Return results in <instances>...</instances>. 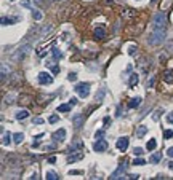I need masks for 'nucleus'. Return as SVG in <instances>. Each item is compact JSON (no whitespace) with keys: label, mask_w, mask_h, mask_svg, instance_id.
Returning a JSON list of instances; mask_svg holds the SVG:
<instances>
[{"label":"nucleus","mask_w":173,"mask_h":180,"mask_svg":"<svg viewBox=\"0 0 173 180\" xmlns=\"http://www.w3.org/2000/svg\"><path fill=\"white\" fill-rule=\"evenodd\" d=\"M165 40V29H159V27H154V30L151 32V35L148 38L149 45L152 46H157V45H162V42Z\"/></svg>","instance_id":"f257e3e1"},{"label":"nucleus","mask_w":173,"mask_h":180,"mask_svg":"<svg viewBox=\"0 0 173 180\" xmlns=\"http://www.w3.org/2000/svg\"><path fill=\"white\" fill-rule=\"evenodd\" d=\"M90 86H91L90 83H85V81H83V83H77L75 88H74V91L79 94L82 99H85V97H88V94H90Z\"/></svg>","instance_id":"f03ea898"},{"label":"nucleus","mask_w":173,"mask_h":180,"mask_svg":"<svg viewBox=\"0 0 173 180\" xmlns=\"http://www.w3.org/2000/svg\"><path fill=\"white\" fill-rule=\"evenodd\" d=\"M152 22H154V27H159V29H164V27H165V24H167V14L164 13V11H159V13L154 16Z\"/></svg>","instance_id":"7ed1b4c3"},{"label":"nucleus","mask_w":173,"mask_h":180,"mask_svg":"<svg viewBox=\"0 0 173 180\" xmlns=\"http://www.w3.org/2000/svg\"><path fill=\"white\" fill-rule=\"evenodd\" d=\"M125 171H127V163L124 161V163H120V166L117 167V171H115V172H112V174H111V178H112V180H117V178H124V174H125Z\"/></svg>","instance_id":"20e7f679"},{"label":"nucleus","mask_w":173,"mask_h":180,"mask_svg":"<svg viewBox=\"0 0 173 180\" xmlns=\"http://www.w3.org/2000/svg\"><path fill=\"white\" fill-rule=\"evenodd\" d=\"M93 150L96 151V153H103V151L108 150V142H106L104 139H98L96 142L93 144Z\"/></svg>","instance_id":"39448f33"},{"label":"nucleus","mask_w":173,"mask_h":180,"mask_svg":"<svg viewBox=\"0 0 173 180\" xmlns=\"http://www.w3.org/2000/svg\"><path fill=\"white\" fill-rule=\"evenodd\" d=\"M29 51H31V45H24L23 48H19L18 51L15 53L13 59H15V61H19V59H23L26 54H29Z\"/></svg>","instance_id":"423d86ee"},{"label":"nucleus","mask_w":173,"mask_h":180,"mask_svg":"<svg viewBox=\"0 0 173 180\" xmlns=\"http://www.w3.org/2000/svg\"><path fill=\"white\" fill-rule=\"evenodd\" d=\"M38 83H40V85H52L53 77L50 75L48 72H40V74H38Z\"/></svg>","instance_id":"0eeeda50"},{"label":"nucleus","mask_w":173,"mask_h":180,"mask_svg":"<svg viewBox=\"0 0 173 180\" xmlns=\"http://www.w3.org/2000/svg\"><path fill=\"white\" fill-rule=\"evenodd\" d=\"M52 139H53V142H55V144L63 142V140L66 139V129H64V128H61V129H58V131H55V132H53V136H52Z\"/></svg>","instance_id":"6e6552de"},{"label":"nucleus","mask_w":173,"mask_h":180,"mask_svg":"<svg viewBox=\"0 0 173 180\" xmlns=\"http://www.w3.org/2000/svg\"><path fill=\"white\" fill-rule=\"evenodd\" d=\"M128 144H130V139H128V137H120V139H117L115 147H117L119 151H125L128 148Z\"/></svg>","instance_id":"1a4fd4ad"},{"label":"nucleus","mask_w":173,"mask_h":180,"mask_svg":"<svg viewBox=\"0 0 173 180\" xmlns=\"http://www.w3.org/2000/svg\"><path fill=\"white\" fill-rule=\"evenodd\" d=\"M146 132H148V126H144V125H139L135 129V134H136L138 139H143L144 136H146Z\"/></svg>","instance_id":"9d476101"},{"label":"nucleus","mask_w":173,"mask_h":180,"mask_svg":"<svg viewBox=\"0 0 173 180\" xmlns=\"http://www.w3.org/2000/svg\"><path fill=\"white\" fill-rule=\"evenodd\" d=\"M141 105V97H131L128 100V109H136Z\"/></svg>","instance_id":"9b49d317"},{"label":"nucleus","mask_w":173,"mask_h":180,"mask_svg":"<svg viewBox=\"0 0 173 180\" xmlns=\"http://www.w3.org/2000/svg\"><path fill=\"white\" fill-rule=\"evenodd\" d=\"M83 158V151H79V153H74V155H69L68 156V163L71 164V163H75V161H79Z\"/></svg>","instance_id":"f8f14e48"},{"label":"nucleus","mask_w":173,"mask_h":180,"mask_svg":"<svg viewBox=\"0 0 173 180\" xmlns=\"http://www.w3.org/2000/svg\"><path fill=\"white\" fill-rule=\"evenodd\" d=\"M12 134L10 132H3V137H2V145H5V147H7V145H10L12 144Z\"/></svg>","instance_id":"ddd939ff"},{"label":"nucleus","mask_w":173,"mask_h":180,"mask_svg":"<svg viewBox=\"0 0 173 180\" xmlns=\"http://www.w3.org/2000/svg\"><path fill=\"white\" fill-rule=\"evenodd\" d=\"M27 116H29V112H27V110H18V112H16V120H26V118Z\"/></svg>","instance_id":"4468645a"},{"label":"nucleus","mask_w":173,"mask_h":180,"mask_svg":"<svg viewBox=\"0 0 173 180\" xmlns=\"http://www.w3.org/2000/svg\"><path fill=\"white\" fill-rule=\"evenodd\" d=\"M95 37H96V38H104L106 37L104 27H96V29H95Z\"/></svg>","instance_id":"2eb2a0df"},{"label":"nucleus","mask_w":173,"mask_h":180,"mask_svg":"<svg viewBox=\"0 0 173 180\" xmlns=\"http://www.w3.org/2000/svg\"><path fill=\"white\" fill-rule=\"evenodd\" d=\"M15 22H18V18H2V24L3 26H12V24H15Z\"/></svg>","instance_id":"dca6fc26"},{"label":"nucleus","mask_w":173,"mask_h":180,"mask_svg":"<svg viewBox=\"0 0 173 180\" xmlns=\"http://www.w3.org/2000/svg\"><path fill=\"white\" fill-rule=\"evenodd\" d=\"M71 104H61L59 107H58V112L59 113H68V112H71Z\"/></svg>","instance_id":"f3484780"},{"label":"nucleus","mask_w":173,"mask_h":180,"mask_svg":"<svg viewBox=\"0 0 173 180\" xmlns=\"http://www.w3.org/2000/svg\"><path fill=\"white\" fill-rule=\"evenodd\" d=\"M164 81L165 83H173V70H167L164 74Z\"/></svg>","instance_id":"a211bd4d"},{"label":"nucleus","mask_w":173,"mask_h":180,"mask_svg":"<svg viewBox=\"0 0 173 180\" xmlns=\"http://www.w3.org/2000/svg\"><path fill=\"white\" fill-rule=\"evenodd\" d=\"M160 159H162V153H154V155L149 158V163H151V164H157Z\"/></svg>","instance_id":"6ab92c4d"},{"label":"nucleus","mask_w":173,"mask_h":180,"mask_svg":"<svg viewBox=\"0 0 173 180\" xmlns=\"http://www.w3.org/2000/svg\"><path fill=\"white\" fill-rule=\"evenodd\" d=\"M52 54H53V58L56 59V61H58V59H63V53H61L59 48H56V46L52 48Z\"/></svg>","instance_id":"aec40b11"},{"label":"nucleus","mask_w":173,"mask_h":180,"mask_svg":"<svg viewBox=\"0 0 173 180\" xmlns=\"http://www.w3.org/2000/svg\"><path fill=\"white\" fill-rule=\"evenodd\" d=\"M23 140H24V134H23V132L13 134V142H15V144H21Z\"/></svg>","instance_id":"412c9836"},{"label":"nucleus","mask_w":173,"mask_h":180,"mask_svg":"<svg viewBox=\"0 0 173 180\" xmlns=\"http://www.w3.org/2000/svg\"><path fill=\"white\" fill-rule=\"evenodd\" d=\"M45 178H47V180H58L59 177H58V174H56V172H53V171H47V172H45Z\"/></svg>","instance_id":"4be33fe9"},{"label":"nucleus","mask_w":173,"mask_h":180,"mask_svg":"<svg viewBox=\"0 0 173 180\" xmlns=\"http://www.w3.org/2000/svg\"><path fill=\"white\" fill-rule=\"evenodd\" d=\"M155 147H157V142H155V139H149L148 144H146V148H148L149 151H152V150H155Z\"/></svg>","instance_id":"5701e85b"},{"label":"nucleus","mask_w":173,"mask_h":180,"mask_svg":"<svg viewBox=\"0 0 173 180\" xmlns=\"http://www.w3.org/2000/svg\"><path fill=\"white\" fill-rule=\"evenodd\" d=\"M138 80H139V78H138V74H131V75H130V80H128V85L133 88V86H135L136 83H138Z\"/></svg>","instance_id":"b1692460"},{"label":"nucleus","mask_w":173,"mask_h":180,"mask_svg":"<svg viewBox=\"0 0 173 180\" xmlns=\"http://www.w3.org/2000/svg\"><path fill=\"white\" fill-rule=\"evenodd\" d=\"M82 120H83V115H77V116L72 118V121H74V125H75L77 128L82 126Z\"/></svg>","instance_id":"393cba45"},{"label":"nucleus","mask_w":173,"mask_h":180,"mask_svg":"<svg viewBox=\"0 0 173 180\" xmlns=\"http://www.w3.org/2000/svg\"><path fill=\"white\" fill-rule=\"evenodd\" d=\"M32 18H34L35 21H40V19L43 18V14H42L38 10H32Z\"/></svg>","instance_id":"a878e982"},{"label":"nucleus","mask_w":173,"mask_h":180,"mask_svg":"<svg viewBox=\"0 0 173 180\" xmlns=\"http://www.w3.org/2000/svg\"><path fill=\"white\" fill-rule=\"evenodd\" d=\"M77 148H82V142H80V140H77V142H75L74 145H71L68 151H75Z\"/></svg>","instance_id":"bb28decb"},{"label":"nucleus","mask_w":173,"mask_h":180,"mask_svg":"<svg viewBox=\"0 0 173 180\" xmlns=\"http://www.w3.org/2000/svg\"><path fill=\"white\" fill-rule=\"evenodd\" d=\"M146 164V161H144L143 158H135L133 159V166H144Z\"/></svg>","instance_id":"cd10ccee"},{"label":"nucleus","mask_w":173,"mask_h":180,"mask_svg":"<svg viewBox=\"0 0 173 180\" xmlns=\"http://www.w3.org/2000/svg\"><path fill=\"white\" fill-rule=\"evenodd\" d=\"M133 153H135V156H141L144 153V150L141 147H135V148H133Z\"/></svg>","instance_id":"c85d7f7f"},{"label":"nucleus","mask_w":173,"mask_h":180,"mask_svg":"<svg viewBox=\"0 0 173 180\" xmlns=\"http://www.w3.org/2000/svg\"><path fill=\"white\" fill-rule=\"evenodd\" d=\"M95 137H96V140H98V139H103V137H104V129H99V131H96Z\"/></svg>","instance_id":"c756f323"},{"label":"nucleus","mask_w":173,"mask_h":180,"mask_svg":"<svg viewBox=\"0 0 173 180\" xmlns=\"http://www.w3.org/2000/svg\"><path fill=\"white\" fill-rule=\"evenodd\" d=\"M68 80L69 81H75L77 80V74H75V72H71V74L68 75Z\"/></svg>","instance_id":"7c9ffc66"},{"label":"nucleus","mask_w":173,"mask_h":180,"mask_svg":"<svg viewBox=\"0 0 173 180\" xmlns=\"http://www.w3.org/2000/svg\"><path fill=\"white\" fill-rule=\"evenodd\" d=\"M21 7H24V8H31V10H34L31 7V2L29 0H23V2H21Z\"/></svg>","instance_id":"2f4dec72"},{"label":"nucleus","mask_w":173,"mask_h":180,"mask_svg":"<svg viewBox=\"0 0 173 180\" xmlns=\"http://www.w3.org/2000/svg\"><path fill=\"white\" fill-rule=\"evenodd\" d=\"M164 137H165V139H171V137H173V131H171V129H168V131L164 132Z\"/></svg>","instance_id":"473e14b6"},{"label":"nucleus","mask_w":173,"mask_h":180,"mask_svg":"<svg viewBox=\"0 0 173 180\" xmlns=\"http://www.w3.org/2000/svg\"><path fill=\"white\" fill-rule=\"evenodd\" d=\"M103 97H104V89H101V91H99V94H96V100H98V102H101Z\"/></svg>","instance_id":"72a5a7b5"},{"label":"nucleus","mask_w":173,"mask_h":180,"mask_svg":"<svg viewBox=\"0 0 173 180\" xmlns=\"http://www.w3.org/2000/svg\"><path fill=\"white\" fill-rule=\"evenodd\" d=\"M58 120H59V116L58 115H52V116H50V123H52V125H53V123H58Z\"/></svg>","instance_id":"f704fd0d"},{"label":"nucleus","mask_w":173,"mask_h":180,"mask_svg":"<svg viewBox=\"0 0 173 180\" xmlns=\"http://www.w3.org/2000/svg\"><path fill=\"white\" fill-rule=\"evenodd\" d=\"M135 49H136L135 45H130V48H128V54H130V56H135Z\"/></svg>","instance_id":"c9c22d12"},{"label":"nucleus","mask_w":173,"mask_h":180,"mask_svg":"<svg viewBox=\"0 0 173 180\" xmlns=\"http://www.w3.org/2000/svg\"><path fill=\"white\" fill-rule=\"evenodd\" d=\"M32 123H34V125H43V120H42V118H34V121H32Z\"/></svg>","instance_id":"e433bc0d"},{"label":"nucleus","mask_w":173,"mask_h":180,"mask_svg":"<svg viewBox=\"0 0 173 180\" xmlns=\"http://www.w3.org/2000/svg\"><path fill=\"white\" fill-rule=\"evenodd\" d=\"M167 121H168L170 125H173V112H171V113H168V115H167Z\"/></svg>","instance_id":"4c0bfd02"},{"label":"nucleus","mask_w":173,"mask_h":180,"mask_svg":"<svg viewBox=\"0 0 173 180\" xmlns=\"http://www.w3.org/2000/svg\"><path fill=\"white\" fill-rule=\"evenodd\" d=\"M162 113V110H157V112H155V113L152 115V120H155V121H157L159 120V115Z\"/></svg>","instance_id":"58836bf2"},{"label":"nucleus","mask_w":173,"mask_h":180,"mask_svg":"<svg viewBox=\"0 0 173 180\" xmlns=\"http://www.w3.org/2000/svg\"><path fill=\"white\" fill-rule=\"evenodd\" d=\"M52 30V26H45V27H42V33H47Z\"/></svg>","instance_id":"ea45409f"},{"label":"nucleus","mask_w":173,"mask_h":180,"mask_svg":"<svg viewBox=\"0 0 173 180\" xmlns=\"http://www.w3.org/2000/svg\"><path fill=\"white\" fill-rule=\"evenodd\" d=\"M52 70H53V74H59V65H53Z\"/></svg>","instance_id":"a19ab883"},{"label":"nucleus","mask_w":173,"mask_h":180,"mask_svg":"<svg viewBox=\"0 0 173 180\" xmlns=\"http://www.w3.org/2000/svg\"><path fill=\"white\" fill-rule=\"evenodd\" d=\"M69 174H71V175H80L82 171H69Z\"/></svg>","instance_id":"79ce46f5"},{"label":"nucleus","mask_w":173,"mask_h":180,"mask_svg":"<svg viewBox=\"0 0 173 180\" xmlns=\"http://www.w3.org/2000/svg\"><path fill=\"white\" fill-rule=\"evenodd\" d=\"M69 104H71L72 107H74V105H77V99H75V97H72V99H69Z\"/></svg>","instance_id":"37998d69"},{"label":"nucleus","mask_w":173,"mask_h":180,"mask_svg":"<svg viewBox=\"0 0 173 180\" xmlns=\"http://www.w3.org/2000/svg\"><path fill=\"white\" fill-rule=\"evenodd\" d=\"M48 163H50V164H55V163H56V158H55V156H50Z\"/></svg>","instance_id":"c03bdc74"},{"label":"nucleus","mask_w":173,"mask_h":180,"mask_svg":"<svg viewBox=\"0 0 173 180\" xmlns=\"http://www.w3.org/2000/svg\"><path fill=\"white\" fill-rule=\"evenodd\" d=\"M167 155H168L170 158H173V147H170L168 150H167Z\"/></svg>","instance_id":"a18cd8bd"},{"label":"nucleus","mask_w":173,"mask_h":180,"mask_svg":"<svg viewBox=\"0 0 173 180\" xmlns=\"http://www.w3.org/2000/svg\"><path fill=\"white\" fill-rule=\"evenodd\" d=\"M109 121H111V120H109V116H106V118H104V128H108Z\"/></svg>","instance_id":"49530a36"},{"label":"nucleus","mask_w":173,"mask_h":180,"mask_svg":"<svg viewBox=\"0 0 173 180\" xmlns=\"http://www.w3.org/2000/svg\"><path fill=\"white\" fill-rule=\"evenodd\" d=\"M148 86H154V78H151V80H148Z\"/></svg>","instance_id":"de8ad7c7"},{"label":"nucleus","mask_w":173,"mask_h":180,"mask_svg":"<svg viewBox=\"0 0 173 180\" xmlns=\"http://www.w3.org/2000/svg\"><path fill=\"white\" fill-rule=\"evenodd\" d=\"M139 175H135V174H131V175H128V178H138Z\"/></svg>","instance_id":"09e8293b"},{"label":"nucleus","mask_w":173,"mask_h":180,"mask_svg":"<svg viewBox=\"0 0 173 180\" xmlns=\"http://www.w3.org/2000/svg\"><path fill=\"white\" fill-rule=\"evenodd\" d=\"M168 48H170V51H173V42L168 43Z\"/></svg>","instance_id":"8fccbe9b"},{"label":"nucleus","mask_w":173,"mask_h":180,"mask_svg":"<svg viewBox=\"0 0 173 180\" xmlns=\"http://www.w3.org/2000/svg\"><path fill=\"white\" fill-rule=\"evenodd\" d=\"M168 169H170V171H173V161H171L170 164H168Z\"/></svg>","instance_id":"3c124183"},{"label":"nucleus","mask_w":173,"mask_h":180,"mask_svg":"<svg viewBox=\"0 0 173 180\" xmlns=\"http://www.w3.org/2000/svg\"><path fill=\"white\" fill-rule=\"evenodd\" d=\"M10 2H15V0H10Z\"/></svg>","instance_id":"603ef678"}]
</instances>
